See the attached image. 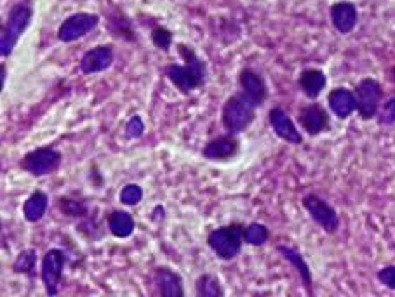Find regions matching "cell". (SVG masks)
I'll return each instance as SVG.
<instances>
[{
    "mask_svg": "<svg viewBox=\"0 0 395 297\" xmlns=\"http://www.w3.org/2000/svg\"><path fill=\"white\" fill-rule=\"evenodd\" d=\"M176 52L182 58L183 65L169 63L163 68V75L179 94L190 96V94H194L208 84V63L195 52V49L190 44L178 42L176 44Z\"/></svg>",
    "mask_w": 395,
    "mask_h": 297,
    "instance_id": "cell-1",
    "label": "cell"
},
{
    "mask_svg": "<svg viewBox=\"0 0 395 297\" xmlns=\"http://www.w3.org/2000/svg\"><path fill=\"white\" fill-rule=\"evenodd\" d=\"M33 14H35L33 0H18L7 11L2 30H0V54L4 59H9L13 56L20 39L32 25Z\"/></svg>",
    "mask_w": 395,
    "mask_h": 297,
    "instance_id": "cell-2",
    "label": "cell"
},
{
    "mask_svg": "<svg viewBox=\"0 0 395 297\" xmlns=\"http://www.w3.org/2000/svg\"><path fill=\"white\" fill-rule=\"evenodd\" d=\"M244 229L246 224L239 223V221H232V223L223 224L211 229L208 233V247L216 255L220 261H233L240 255L244 247Z\"/></svg>",
    "mask_w": 395,
    "mask_h": 297,
    "instance_id": "cell-3",
    "label": "cell"
},
{
    "mask_svg": "<svg viewBox=\"0 0 395 297\" xmlns=\"http://www.w3.org/2000/svg\"><path fill=\"white\" fill-rule=\"evenodd\" d=\"M256 110L258 108L242 92L237 91L232 96H228L223 107H221V126L227 133L239 136L253 126Z\"/></svg>",
    "mask_w": 395,
    "mask_h": 297,
    "instance_id": "cell-4",
    "label": "cell"
},
{
    "mask_svg": "<svg viewBox=\"0 0 395 297\" xmlns=\"http://www.w3.org/2000/svg\"><path fill=\"white\" fill-rule=\"evenodd\" d=\"M61 165L63 153L52 145L30 150L18 162V167L35 179L54 174V172H58L61 169Z\"/></svg>",
    "mask_w": 395,
    "mask_h": 297,
    "instance_id": "cell-5",
    "label": "cell"
},
{
    "mask_svg": "<svg viewBox=\"0 0 395 297\" xmlns=\"http://www.w3.org/2000/svg\"><path fill=\"white\" fill-rule=\"evenodd\" d=\"M69 262V252L59 249V247H51L44 252L42 259H40V281H42L44 291L49 297L59 294L63 273H65Z\"/></svg>",
    "mask_w": 395,
    "mask_h": 297,
    "instance_id": "cell-6",
    "label": "cell"
},
{
    "mask_svg": "<svg viewBox=\"0 0 395 297\" xmlns=\"http://www.w3.org/2000/svg\"><path fill=\"white\" fill-rule=\"evenodd\" d=\"M101 23V16L98 13H86V11H78V13L70 14L61 21L56 30V39L63 44L77 42V40L84 39L89 33L94 32Z\"/></svg>",
    "mask_w": 395,
    "mask_h": 297,
    "instance_id": "cell-7",
    "label": "cell"
},
{
    "mask_svg": "<svg viewBox=\"0 0 395 297\" xmlns=\"http://www.w3.org/2000/svg\"><path fill=\"white\" fill-rule=\"evenodd\" d=\"M302 205L308 212V216L314 219V223L319 224L326 233L333 235L340 229V216H338L336 209L322 197L315 193L303 195Z\"/></svg>",
    "mask_w": 395,
    "mask_h": 297,
    "instance_id": "cell-8",
    "label": "cell"
},
{
    "mask_svg": "<svg viewBox=\"0 0 395 297\" xmlns=\"http://www.w3.org/2000/svg\"><path fill=\"white\" fill-rule=\"evenodd\" d=\"M355 101H357V114L362 120L375 119L379 110V104L383 101V87L376 78L366 77L359 80L355 85Z\"/></svg>",
    "mask_w": 395,
    "mask_h": 297,
    "instance_id": "cell-9",
    "label": "cell"
},
{
    "mask_svg": "<svg viewBox=\"0 0 395 297\" xmlns=\"http://www.w3.org/2000/svg\"><path fill=\"white\" fill-rule=\"evenodd\" d=\"M202 159L208 162H216V164H225L235 159L240 153V139L237 134L225 133L220 136L211 138L204 146H202Z\"/></svg>",
    "mask_w": 395,
    "mask_h": 297,
    "instance_id": "cell-10",
    "label": "cell"
},
{
    "mask_svg": "<svg viewBox=\"0 0 395 297\" xmlns=\"http://www.w3.org/2000/svg\"><path fill=\"white\" fill-rule=\"evenodd\" d=\"M237 84L239 91L254 104L256 108H261L269 99V85H266L265 77L258 70L251 66H244L237 75Z\"/></svg>",
    "mask_w": 395,
    "mask_h": 297,
    "instance_id": "cell-11",
    "label": "cell"
},
{
    "mask_svg": "<svg viewBox=\"0 0 395 297\" xmlns=\"http://www.w3.org/2000/svg\"><path fill=\"white\" fill-rule=\"evenodd\" d=\"M153 294L160 297H185L183 277L171 266L159 265L152 269Z\"/></svg>",
    "mask_w": 395,
    "mask_h": 297,
    "instance_id": "cell-12",
    "label": "cell"
},
{
    "mask_svg": "<svg viewBox=\"0 0 395 297\" xmlns=\"http://www.w3.org/2000/svg\"><path fill=\"white\" fill-rule=\"evenodd\" d=\"M115 63V47L112 44H100L84 52L78 59V70L84 75H96L110 70Z\"/></svg>",
    "mask_w": 395,
    "mask_h": 297,
    "instance_id": "cell-13",
    "label": "cell"
},
{
    "mask_svg": "<svg viewBox=\"0 0 395 297\" xmlns=\"http://www.w3.org/2000/svg\"><path fill=\"white\" fill-rule=\"evenodd\" d=\"M105 21H107V30L112 37L117 40H122L127 44H138L140 42V35H138L136 28H134V21L122 7L114 6L107 11L105 14Z\"/></svg>",
    "mask_w": 395,
    "mask_h": 297,
    "instance_id": "cell-14",
    "label": "cell"
},
{
    "mask_svg": "<svg viewBox=\"0 0 395 297\" xmlns=\"http://www.w3.org/2000/svg\"><path fill=\"white\" fill-rule=\"evenodd\" d=\"M298 123L300 127L308 134V136L315 138L319 134L326 133L331 127V119L327 110L322 104L319 103H310L305 104L300 108L298 111Z\"/></svg>",
    "mask_w": 395,
    "mask_h": 297,
    "instance_id": "cell-15",
    "label": "cell"
},
{
    "mask_svg": "<svg viewBox=\"0 0 395 297\" xmlns=\"http://www.w3.org/2000/svg\"><path fill=\"white\" fill-rule=\"evenodd\" d=\"M331 25L340 35H348L359 23V9L352 0H338L329 7Z\"/></svg>",
    "mask_w": 395,
    "mask_h": 297,
    "instance_id": "cell-16",
    "label": "cell"
},
{
    "mask_svg": "<svg viewBox=\"0 0 395 297\" xmlns=\"http://www.w3.org/2000/svg\"><path fill=\"white\" fill-rule=\"evenodd\" d=\"M269 123L272 127V131L276 133V136L282 139V141L289 143V145H302L303 136L298 131L296 123L293 122V119L289 116L288 111L281 107L270 108L269 111Z\"/></svg>",
    "mask_w": 395,
    "mask_h": 297,
    "instance_id": "cell-17",
    "label": "cell"
},
{
    "mask_svg": "<svg viewBox=\"0 0 395 297\" xmlns=\"http://www.w3.org/2000/svg\"><path fill=\"white\" fill-rule=\"evenodd\" d=\"M276 249L282 255V257H284L285 261H288L289 265L296 269V273H298V277H300V280H302L307 294L314 296V278H312V269H310V266H308V262L305 261L302 252L296 249V247L284 246V243L277 246Z\"/></svg>",
    "mask_w": 395,
    "mask_h": 297,
    "instance_id": "cell-18",
    "label": "cell"
},
{
    "mask_svg": "<svg viewBox=\"0 0 395 297\" xmlns=\"http://www.w3.org/2000/svg\"><path fill=\"white\" fill-rule=\"evenodd\" d=\"M107 229L112 236L119 240H126L133 236L136 229V221L133 214L126 209H112L107 214Z\"/></svg>",
    "mask_w": 395,
    "mask_h": 297,
    "instance_id": "cell-19",
    "label": "cell"
},
{
    "mask_svg": "<svg viewBox=\"0 0 395 297\" xmlns=\"http://www.w3.org/2000/svg\"><path fill=\"white\" fill-rule=\"evenodd\" d=\"M327 107L334 116L340 120H347L353 111H357L355 94L347 87H336L327 94Z\"/></svg>",
    "mask_w": 395,
    "mask_h": 297,
    "instance_id": "cell-20",
    "label": "cell"
},
{
    "mask_svg": "<svg viewBox=\"0 0 395 297\" xmlns=\"http://www.w3.org/2000/svg\"><path fill=\"white\" fill-rule=\"evenodd\" d=\"M327 85V77L319 68H305L298 75V87L308 99L315 101Z\"/></svg>",
    "mask_w": 395,
    "mask_h": 297,
    "instance_id": "cell-21",
    "label": "cell"
},
{
    "mask_svg": "<svg viewBox=\"0 0 395 297\" xmlns=\"http://www.w3.org/2000/svg\"><path fill=\"white\" fill-rule=\"evenodd\" d=\"M47 209H49V195L42 190H35L26 197L21 212H23L26 223L35 224V223H40V221L46 217Z\"/></svg>",
    "mask_w": 395,
    "mask_h": 297,
    "instance_id": "cell-22",
    "label": "cell"
},
{
    "mask_svg": "<svg viewBox=\"0 0 395 297\" xmlns=\"http://www.w3.org/2000/svg\"><path fill=\"white\" fill-rule=\"evenodd\" d=\"M56 204H58L59 212L69 219L81 221L91 214V205H89L88 198L81 197V195H61L58 197Z\"/></svg>",
    "mask_w": 395,
    "mask_h": 297,
    "instance_id": "cell-23",
    "label": "cell"
},
{
    "mask_svg": "<svg viewBox=\"0 0 395 297\" xmlns=\"http://www.w3.org/2000/svg\"><path fill=\"white\" fill-rule=\"evenodd\" d=\"M11 269H13L14 274L26 277L30 281H33L37 277H40L39 254H37V249L28 247V249L21 250L20 254L14 257L13 265H11Z\"/></svg>",
    "mask_w": 395,
    "mask_h": 297,
    "instance_id": "cell-24",
    "label": "cell"
},
{
    "mask_svg": "<svg viewBox=\"0 0 395 297\" xmlns=\"http://www.w3.org/2000/svg\"><path fill=\"white\" fill-rule=\"evenodd\" d=\"M195 296L197 297H223L225 289L214 273H201L195 278Z\"/></svg>",
    "mask_w": 395,
    "mask_h": 297,
    "instance_id": "cell-25",
    "label": "cell"
},
{
    "mask_svg": "<svg viewBox=\"0 0 395 297\" xmlns=\"http://www.w3.org/2000/svg\"><path fill=\"white\" fill-rule=\"evenodd\" d=\"M150 42L153 44V47L159 49L164 54L171 52V47L175 46V33L172 30H169L167 26L160 23L150 25Z\"/></svg>",
    "mask_w": 395,
    "mask_h": 297,
    "instance_id": "cell-26",
    "label": "cell"
},
{
    "mask_svg": "<svg viewBox=\"0 0 395 297\" xmlns=\"http://www.w3.org/2000/svg\"><path fill=\"white\" fill-rule=\"evenodd\" d=\"M270 238V231L266 228V224L263 223H249L246 224V229H244V242L251 247H263L266 246Z\"/></svg>",
    "mask_w": 395,
    "mask_h": 297,
    "instance_id": "cell-27",
    "label": "cell"
},
{
    "mask_svg": "<svg viewBox=\"0 0 395 297\" xmlns=\"http://www.w3.org/2000/svg\"><path fill=\"white\" fill-rule=\"evenodd\" d=\"M145 191L138 183H127L120 188L119 191V202L124 207H136L141 204Z\"/></svg>",
    "mask_w": 395,
    "mask_h": 297,
    "instance_id": "cell-28",
    "label": "cell"
},
{
    "mask_svg": "<svg viewBox=\"0 0 395 297\" xmlns=\"http://www.w3.org/2000/svg\"><path fill=\"white\" fill-rule=\"evenodd\" d=\"M145 131L146 126L143 116L140 114H134L127 119L126 126H124V136H126V139H129V141H136V139H141L145 136Z\"/></svg>",
    "mask_w": 395,
    "mask_h": 297,
    "instance_id": "cell-29",
    "label": "cell"
},
{
    "mask_svg": "<svg viewBox=\"0 0 395 297\" xmlns=\"http://www.w3.org/2000/svg\"><path fill=\"white\" fill-rule=\"evenodd\" d=\"M77 229L81 235H84L86 238H89V240H98L101 236L100 233H98V229H100V223H98V219L94 214H89V216H86L84 219L78 221Z\"/></svg>",
    "mask_w": 395,
    "mask_h": 297,
    "instance_id": "cell-30",
    "label": "cell"
},
{
    "mask_svg": "<svg viewBox=\"0 0 395 297\" xmlns=\"http://www.w3.org/2000/svg\"><path fill=\"white\" fill-rule=\"evenodd\" d=\"M376 119H378L379 126H392V123H395V96L389 97L385 103L379 104Z\"/></svg>",
    "mask_w": 395,
    "mask_h": 297,
    "instance_id": "cell-31",
    "label": "cell"
},
{
    "mask_svg": "<svg viewBox=\"0 0 395 297\" xmlns=\"http://www.w3.org/2000/svg\"><path fill=\"white\" fill-rule=\"evenodd\" d=\"M376 278H378V281L383 287L395 291V265H389L379 269V272L376 273Z\"/></svg>",
    "mask_w": 395,
    "mask_h": 297,
    "instance_id": "cell-32",
    "label": "cell"
},
{
    "mask_svg": "<svg viewBox=\"0 0 395 297\" xmlns=\"http://www.w3.org/2000/svg\"><path fill=\"white\" fill-rule=\"evenodd\" d=\"M88 178H89V181H91L94 190H101V188L105 186V176H103V172L100 171V167H98L96 164L91 165Z\"/></svg>",
    "mask_w": 395,
    "mask_h": 297,
    "instance_id": "cell-33",
    "label": "cell"
},
{
    "mask_svg": "<svg viewBox=\"0 0 395 297\" xmlns=\"http://www.w3.org/2000/svg\"><path fill=\"white\" fill-rule=\"evenodd\" d=\"M150 219L153 221L155 224H160L165 219V207L163 204L153 205L152 212H150Z\"/></svg>",
    "mask_w": 395,
    "mask_h": 297,
    "instance_id": "cell-34",
    "label": "cell"
},
{
    "mask_svg": "<svg viewBox=\"0 0 395 297\" xmlns=\"http://www.w3.org/2000/svg\"><path fill=\"white\" fill-rule=\"evenodd\" d=\"M6 82H7V65L6 63H2V65H0V87L6 89Z\"/></svg>",
    "mask_w": 395,
    "mask_h": 297,
    "instance_id": "cell-35",
    "label": "cell"
},
{
    "mask_svg": "<svg viewBox=\"0 0 395 297\" xmlns=\"http://www.w3.org/2000/svg\"><path fill=\"white\" fill-rule=\"evenodd\" d=\"M390 73H392V78H394V82H395V66L392 68V71H390Z\"/></svg>",
    "mask_w": 395,
    "mask_h": 297,
    "instance_id": "cell-36",
    "label": "cell"
}]
</instances>
